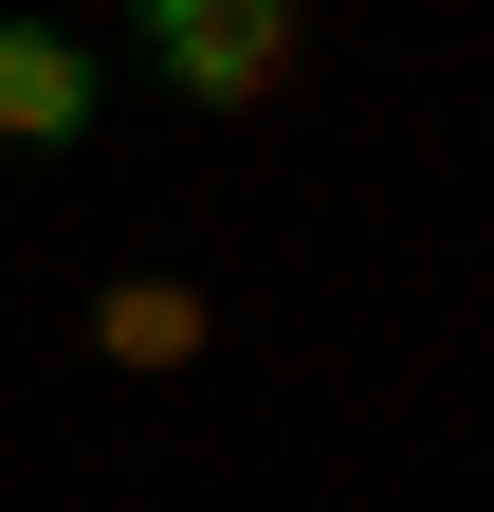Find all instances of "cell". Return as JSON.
Returning a JSON list of instances; mask_svg holds the SVG:
<instances>
[{"label": "cell", "mask_w": 494, "mask_h": 512, "mask_svg": "<svg viewBox=\"0 0 494 512\" xmlns=\"http://www.w3.org/2000/svg\"><path fill=\"white\" fill-rule=\"evenodd\" d=\"M129 19H147L183 110H275L293 55H312V0H129Z\"/></svg>", "instance_id": "6da1fadb"}, {"label": "cell", "mask_w": 494, "mask_h": 512, "mask_svg": "<svg viewBox=\"0 0 494 512\" xmlns=\"http://www.w3.org/2000/svg\"><path fill=\"white\" fill-rule=\"evenodd\" d=\"M92 110H110V74L74 19H0V147H92Z\"/></svg>", "instance_id": "7a4b0ae2"}, {"label": "cell", "mask_w": 494, "mask_h": 512, "mask_svg": "<svg viewBox=\"0 0 494 512\" xmlns=\"http://www.w3.org/2000/svg\"><path fill=\"white\" fill-rule=\"evenodd\" d=\"M202 348H220L202 275H110V293H92V366H129V384H183Z\"/></svg>", "instance_id": "3957f363"}]
</instances>
